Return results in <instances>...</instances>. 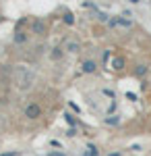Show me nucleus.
I'll return each instance as SVG.
<instances>
[{
  "label": "nucleus",
  "mask_w": 151,
  "mask_h": 156,
  "mask_svg": "<svg viewBox=\"0 0 151 156\" xmlns=\"http://www.w3.org/2000/svg\"><path fill=\"white\" fill-rule=\"evenodd\" d=\"M12 75H15V81H17V87H19V90H29V87H33L35 79H37L35 71L29 69V67H25V65H17V67L12 69Z\"/></svg>",
  "instance_id": "obj_1"
},
{
  "label": "nucleus",
  "mask_w": 151,
  "mask_h": 156,
  "mask_svg": "<svg viewBox=\"0 0 151 156\" xmlns=\"http://www.w3.org/2000/svg\"><path fill=\"white\" fill-rule=\"evenodd\" d=\"M29 34H33L37 37H46L50 34V25L48 21H44L42 17H33L31 21H29Z\"/></svg>",
  "instance_id": "obj_2"
},
{
  "label": "nucleus",
  "mask_w": 151,
  "mask_h": 156,
  "mask_svg": "<svg viewBox=\"0 0 151 156\" xmlns=\"http://www.w3.org/2000/svg\"><path fill=\"white\" fill-rule=\"evenodd\" d=\"M133 17H124V15H118V17H110V21H108V27H122V29H133Z\"/></svg>",
  "instance_id": "obj_3"
},
{
  "label": "nucleus",
  "mask_w": 151,
  "mask_h": 156,
  "mask_svg": "<svg viewBox=\"0 0 151 156\" xmlns=\"http://www.w3.org/2000/svg\"><path fill=\"white\" fill-rule=\"evenodd\" d=\"M23 115L27 117V119L35 121V119H39V117L44 115V108L39 106L37 102H29V104H25V108H23Z\"/></svg>",
  "instance_id": "obj_4"
},
{
  "label": "nucleus",
  "mask_w": 151,
  "mask_h": 156,
  "mask_svg": "<svg viewBox=\"0 0 151 156\" xmlns=\"http://www.w3.org/2000/svg\"><path fill=\"white\" fill-rule=\"evenodd\" d=\"M126 56H122V54H114L112 58H110V69L112 71H124L126 69Z\"/></svg>",
  "instance_id": "obj_5"
},
{
  "label": "nucleus",
  "mask_w": 151,
  "mask_h": 156,
  "mask_svg": "<svg viewBox=\"0 0 151 156\" xmlns=\"http://www.w3.org/2000/svg\"><path fill=\"white\" fill-rule=\"evenodd\" d=\"M79 71L85 73V75H93V73H97V62L93 58H85L79 62Z\"/></svg>",
  "instance_id": "obj_6"
},
{
  "label": "nucleus",
  "mask_w": 151,
  "mask_h": 156,
  "mask_svg": "<svg viewBox=\"0 0 151 156\" xmlns=\"http://www.w3.org/2000/svg\"><path fill=\"white\" fill-rule=\"evenodd\" d=\"M64 50L70 52V54H79V52L83 50V46H81L79 40H66V42H64Z\"/></svg>",
  "instance_id": "obj_7"
},
{
  "label": "nucleus",
  "mask_w": 151,
  "mask_h": 156,
  "mask_svg": "<svg viewBox=\"0 0 151 156\" xmlns=\"http://www.w3.org/2000/svg\"><path fill=\"white\" fill-rule=\"evenodd\" d=\"M27 40H29V36H27L25 29H15V31H12V44L21 46V44H25Z\"/></svg>",
  "instance_id": "obj_8"
},
{
  "label": "nucleus",
  "mask_w": 151,
  "mask_h": 156,
  "mask_svg": "<svg viewBox=\"0 0 151 156\" xmlns=\"http://www.w3.org/2000/svg\"><path fill=\"white\" fill-rule=\"evenodd\" d=\"M60 19H62V23L69 25V27H72V25L77 23V21H75V15H72L69 9H62V17H60Z\"/></svg>",
  "instance_id": "obj_9"
},
{
  "label": "nucleus",
  "mask_w": 151,
  "mask_h": 156,
  "mask_svg": "<svg viewBox=\"0 0 151 156\" xmlns=\"http://www.w3.org/2000/svg\"><path fill=\"white\" fill-rule=\"evenodd\" d=\"M147 73H149V65H145V62H139V65L133 69V75H135V77H145Z\"/></svg>",
  "instance_id": "obj_10"
},
{
  "label": "nucleus",
  "mask_w": 151,
  "mask_h": 156,
  "mask_svg": "<svg viewBox=\"0 0 151 156\" xmlns=\"http://www.w3.org/2000/svg\"><path fill=\"white\" fill-rule=\"evenodd\" d=\"M93 17H95L99 23H106V25H108V21H110V17H112V15H108V12H104L102 9H97V11L93 12Z\"/></svg>",
  "instance_id": "obj_11"
},
{
  "label": "nucleus",
  "mask_w": 151,
  "mask_h": 156,
  "mask_svg": "<svg viewBox=\"0 0 151 156\" xmlns=\"http://www.w3.org/2000/svg\"><path fill=\"white\" fill-rule=\"evenodd\" d=\"M120 117H118V115H114V117H112V115H110V117H106L104 119V123L106 125H108V127H118V125H120Z\"/></svg>",
  "instance_id": "obj_12"
},
{
  "label": "nucleus",
  "mask_w": 151,
  "mask_h": 156,
  "mask_svg": "<svg viewBox=\"0 0 151 156\" xmlns=\"http://www.w3.org/2000/svg\"><path fill=\"white\" fill-rule=\"evenodd\" d=\"M50 56H52V60H60L64 56V48H62V46H56V48L50 52Z\"/></svg>",
  "instance_id": "obj_13"
},
{
  "label": "nucleus",
  "mask_w": 151,
  "mask_h": 156,
  "mask_svg": "<svg viewBox=\"0 0 151 156\" xmlns=\"http://www.w3.org/2000/svg\"><path fill=\"white\" fill-rule=\"evenodd\" d=\"M64 121L69 123L70 127H79V125H81V121H77V119H75V115H70V112H64Z\"/></svg>",
  "instance_id": "obj_14"
},
{
  "label": "nucleus",
  "mask_w": 151,
  "mask_h": 156,
  "mask_svg": "<svg viewBox=\"0 0 151 156\" xmlns=\"http://www.w3.org/2000/svg\"><path fill=\"white\" fill-rule=\"evenodd\" d=\"M29 21H31V19H27V17H21V19L15 23V29H23L25 25H29Z\"/></svg>",
  "instance_id": "obj_15"
},
{
  "label": "nucleus",
  "mask_w": 151,
  "mask_h": 156,
  "mask_svg": "<svg viewBox=\"0 0 151 156\" xmlns=\"http://www.w3.org/2000/svg\"><path fill=\"white\" fill-rule=\"evenodd\" d=\"M87 152H89V156H99V148L95 144H87Z\"/></svg>",
  "instance_id": "obj_16"
},
{
  "label": "nucleus",
  "mask_w": 151,
  "mask_h": 156,
  "mask_svg": "<svg viewBox=\"0 0 151 156\" xmlns=\"http://www.w3.org/2000/svg\"><path fill=\"white\" fill-rule=\"evenodd\" d=\"M0 156H21L19 150H11V152H0Z\"/></svg>",
  "instance_id": "obj_17"
},
{
  "label": "nucleus",
  "mask_w": 151,
  "mask_h": 156,
  "mask_svg": "<svg viewBox=\"0 0 151 156\" xmlns=\"http://www.w3.org/2000/svg\"><path fill=\"white\" fill-rule=\"evenodd\" d=\"M46 156H69L66 152H48Z\"/></svg>",
  "instance_id": "obj_18"
},
{
  "label": "nucleus",
  "mask_w": 151,
  "mask_h": 156,
  "mask_svg": "<svg viewBox=\"0 0 151 156\" xmlns=\"http://www.w3.org/2000/svg\"><path fill=\"white\" fill-rule=\"evenodd\" d=\"M128 150H133V152H141V150H143V148H141L139 144H135V146H130V148H128Z\"/></svg>",
  "instance_id": "obj_19"
},
{
  "label": "nucleus",
  "mask_w": 151,
  "mask_h": 156,
  "mask_svg": "<svg viewBox=\"0 0 151 156\" xmlns=\"http://www.w3.org/2000/svg\"><path fill=\"white\" fill-rule=\"evenodd\" d=\"M126 98H128V100H137V94H133V92H128V94H126Z\"/></svg>",
  "instance_id": "obj_20"
},
{
  "label": "nucleus",
  "mask_w": 151,
  "mask_h": 156,
  "mask_svg": "<svg viewBox=\"0 0 151 156\" xmlns=\"http://www.w3.org/2000/svg\"><path fill=\"white\" fill-rule=\"evenodd\" d=\"M114 110H116V102H112V104H110V108H108V112H114Z\"/></svg>",
  "instance_id": "obj_21"
},
{
  "label": "nucleus",
  "mask_w": 151,
  "mask_h": 156,
  "mask_svg": "<svg viewBox=\"0 0 151 156\" xmlns=\"http://www.w3.org/2000/svg\"><path fill=\"white\" fill-rule=\"evenodd\" d=\"M128 2H130V4H141L143 0H128Z\"/></svg>",
  "instance_id": "obj_22"
},
{
  "label": "nucleus",
  "mask_w": 151,
  "mask_h": 156,
  "mask_svg": "<svg viewBox=\"0 0 151 156\" xmlns=\"http://www.w3.org/2000/svg\"><path fill=\"white\" fill-rule=\"evenodd\" d=\"M4 21H6V19H4V17H2V15H0V23H4Z\"/></svg>",
  "instance_id": "obj_23"
},
{
  "label": "nucleus",
  "mask_w": 151,
  "mask_h": 156,
  "mask_svg": "<svg viewBox=\"0 0 151 156\" xmlns=\"http://www.w3.org/2000/svg\"><path fill=\"white\" fill-rule=\"evenodd\" d=\"M149 2H151V0H149Z\"/></svg>",
  "instance_id": "obj_24"
}]
</instances>
